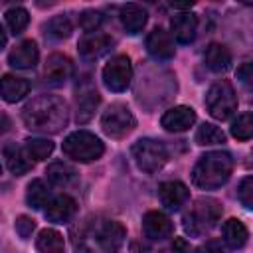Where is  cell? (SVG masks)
<instances>
[{
    "label": "cell",
    "instance_id": "1",
    "mask_svg": "<svg viewBox=\"0 0 253 253\" xmlns=\"http://www.w3.org/2000/svg\"><path fill=\"white\" fill-rule=\"evenodd\" d=\"M24 125L34 132L55 134L59 132L69 121L67 103L59 95L43 93L32 99L22 111Z\"/></svg>",
    "mask_w": 253,
    "mask_h": 253
},
{
    "label": "cell",
    "instance_id": "2",
    "mask_svg": "<svg viewBox=\"0 0 253 253\" xmlns=\"http://www.w3.org/2000/svg\"><path fill=\"white\" fill-rule=\"evenodd\" d=\"M231 172H233L231 154L223 150H211L198 158L192 170V180L202 190H215L229 180Z\"/></svg>",
    "mask_w": 253,
    "mask_h": 253
},
{
    "label": "cell",
    "instance_id": "3",
    "mask_svg": "<svg viewBox=\"0 0 253 253\" xmlns=\"http://www.w3.org/2000/svg\"><path fill=\"white\" fill-rule=\"evenodd\" d=\"M221 206L213 198H198L184 215V227L190 235H202L217 225Z\"/></svg>",
    "mask_w": 253,
    "mask_h": 253
},
{
    "label": "cell",
    "instance_id": "4",
    "mask_svg": "<svg viewBox=\"0 0 253 253\" xmlns=\"http://www.w3.org/2000/svg\"><path fill=\"white\" fill-rule=\"evenodd\" d=\"M105 152L101 138L89 130H75L63 140V154L77 162H93L99 160Z\"/></svg>",
    "mask_w": 253,
    "mask_h": 253
},
{
    "label": "cell",
    "instance_id": "5",
    "mask_svg": "<svg viewBox=\"0 0 253 253\" xmlns=\"http://www.w3.org/2000/svg\"><path fill=\"white\" fill-rule=\"evenodd\" d=\"M206 109L217 121L229 119L237 111V95L233 85L225 79L215 81L206 93Z\"/></svg>",
    "mask_w": 253,
    "mask_h": 253
},
{
    "label": "cell",
    "instance_id": "6",
    "mask_svg": "<svg viewBox=\"0 0 253 253\" xmlns=\"http://www.w3.org/2000/svg\"><path fill=\"white\" fill-rule=\"evenodd\" d=\"M132 158L136 162V166L142 172H158L166 160H168V150L160 140L154 138H140L132 144Z\"/></svg>",
    "mask_w": 253,
    "mask_h": 253
},
{
    "label": "cell",
    "instance_id": "7",
    "mask_svg": "<svg viewBox=\"0 0 253 253\" xmlns=\"http://www.w3.org/2000/svg\"><path fill=\"white\" fill-rule=\"evenodd\" d=\"M101 126L111 138H125L136 126V119L125 103H113L101 117Z\"/></svg>",
    "mask_w": 253,
    "mask_h": 253
},
{
    "label": "cell",
    "instance_id": "8",
    "mask_svg": "<svg viewBox=\"0 0 253 253\" xmlns=\"http://www.w3.org/2000/svg\"><path fill=\"white\" fill-rule=\"evenodd\" d=\"M130 79H132V63L125 53L111 57V61L103 67V83L109 91L115 93L125 91L130 85Z\"/></svg>",
    "mask_w": 253,
    "mask_h": 253
},
{
    "label": "cell",
    "instance_id": "9",
    "mask_svg": "<svg viewBox=\"0 0 253 253\" xmlns=\"http://www.w3.org/2000/svg\"><path fill=\"white\" fill-rule=\"evenodd\" d=\"M111 43H113L111 36L97 30V32L85 34V36L79 40L77 49H79V55H81L83 59H89V61H91V59H99L101 55H105V53L109 51Z\"/></svg>",
    "mask_w": 253,
    "mask_h": 253
},
{
    "label": "cell",
    "instance_id": "10",
    "mask_svg": "<svg viewBox=\"0 0 253 253\" xmlns=\"http://www.w3.org/2000/svg\"><path fill=\"white\" fill-rule=\"evenodd\" d=\"M172 229H174V225H172L170 217L158 210H150L142 217V231L152 241H162V239L170 237Z\"/></svg>",
    "mask_w": 253,
    "mask_h": 253
},
{
    "label": "cell",
    "instance_id": "11",
    "mask_svg": "<svg viewBox=\"0 0 253 253\" xmlns=\"http://www.w3.org/2000/svg\"><path fill=\"white\" fill-rule=\"evenodd\" d=\"M146 51L160 61H168L174 57L176 47H174V40L172 36L162 30V28H154L148 36H146Z\"/></svg>",
    "mask_w": 253,
    "mask_h": 253
},
{
    "label": "cell",
    "instance_id": "12",
    "mask_svg": "<svg viewBox=\"0 0 253 253\" xmlns=\"http://www.w3.org/2000/svg\"><path fill=\"white\" fill-rule=\"evenodd\" d=\"M158 198H160V202H162V206H164L166 210L176 211V210H180V208L188 202L190 190H188V186H186L184 182H180V180H168V182H162V184H160V188H158Z\"/></svg>",
    "mask_w": 253,
    "mask_h": 253
},
{
    "label": "cell",
    "instance_id": "13",
    "mask_svg": "<svg viewBox=\"0 0 253 253\" xmlns=\"http://www.w3.org/2000/svg\"><path fill=\"white\" fill-rule=\"evenodd\" d=\"M99 107V93L97 89L85 81L77 87V97H75V111H77V123H87L95 115V109Z\"/></svg>",
    "mask_w": 253,
    "mask_h": 253
},
{
    "label": "cell",
    "instance_id": "14",
    "mask_svg": "<svg viewBox=\"0 0 253 253\" xmlns=\"http://www.w3.org/2000/svg\"><path fill=\"white\" fill-rule=\"evenodd\" d=\"M162 126L170 132H184L188 130L194 123H196V111L192 107H186V105H178V107H172L168 109L164 115H162Z\"/></svg>",
    "mask_w": 253,
    "mask_h": 253
},
{
    "label": "cell",
    "instance_id": "15",
    "mask_svg": "<svg viewBox=\"0 0 253 253\" xmlns=\"http://www.w3.org/2000/svg\"><path fill=\"white\" fill-rule=\"evenodd\" d=\"M77 211V204L71 196L67 194H57L53 198H49L47 206H45V217L53 223H65L69 221Z\"/></svg>",
    "mask_w": 253,
    "mask_h": 253
},
{
    "label": "cell",
    "instance_id": "16",
    "mask_svg": "<svg viewBox=\"0 0 253 253\" xmlns=\"http://www.w3.org/2000/svg\"><path fill=\"white\" fill-rule=\"evenodd\" d=\"M125 237H126V231L123 227V223L119 221H105L99 229H97V243L103 251L107 253H115L121 249V245L125 243Z\"/></svg>",
    "mask_w": 253,
    "mask_h": 253
},
{
    "label": "cell",
    "instance_id": "17",
    "mask_svg": "<svg viewBox=\"0 0 253 253\" xmlns=\"http://www.w3.org/2000/svg\"><path fill=\"white\" fill-rule=\"evenodd\" d=\"M170 30H172V40L180 42V43H190L196 38L198 32V18L192 12H180L176 16H172L170 20Z\"/></svg>",
    "mask_w": 253,
    "mask_h": 253
},
{
    "label": "cell",
    "instance_id": "18",
    "mask_svg": "<svg viewBox=\"0 0 253 253\" xmlns=\"http://www.w3.org/2000/svg\"><path fill=\"white\" fill-rule=\"evenodd\" d=\"M38 59H40V51H38V43L34 40L20 42L8 55V63L16 69H30L38 63Z\"/></svg>",
    "mask_w": 253,
    "mask_h": 253
},
{
    "label": "cell",
    "instance_id": "19",
    "mask_svg": "<svg viewBox=\"0 0 253 253\" xmlns=\"http://www.w3.org/2000/svg\"><path fill=\"white\" fill-rule=\"evenodd\" d=\"M43 73H45V79H47L49 83L59 85V83H65V81L73 75V63H71V59H69L67 55H63V53H51V55L47 57V61H45Z\"/></svg>",
    "mask_w": 253,
    "mask_h": 253
},
{
    "label": "cell",
    "instance_id": "20",
    "mask_svg": "<svg viewBox=\"0 0 253 253\" xmlns=\"http://www.w3.org/2000/svg\"><path fill=\"white\" fill-rule=\"evenodd\" d=\"M119 16H121L123 28H125L126 34H130V36L140 34V32L144 30V26H146V20H148L146 10H144L142 6H138V4H132V2L125 4V6L121 8Z\"/></svg>",
    "mask_w": 253,
    "mask_h": 253
},
{
    "label": "cell",
    "instance_id": "21",
    "mask_svg": "<svg viewBox=\"0 0 253 253\" xmlns=\"http://www.w3.org/2000/svg\"><path fill=\"white\" fill-rule=\"evenodd\" d=\"M28 93H30V81L28 79L12 75V73H8L0 79V99H4L6 103H18Z\"/></svg>",
    "mask_w": 253,
    "mask_h": 253
},
{
    "label": "cell",
    "instance_id": "22",
    "mask_svg": "<svg viewBox=\"0 0 253 253\" xmlns=\"http://www.w3.org/2000/svg\"><path fill=\"white\" fill-rule=\"evenodd\" d=\"M4 158H6L8 170L12 174H16V176H22V174L30 172L32 166H34V160L28 156L26 148L20 146V144H8L4 148Z\"/></svg>",
    "mask_w": 253,
    "mask_h": 253
},
{
    "label": "cell",
    "instance_id": "23",
    "mask_svg": "<svg viewBox=\"0 0 253 253\" xmlns=\"http://www.w3.org/2000/svg\"><path fill=\"white\" fill-rule=\"evenodd\" d=\"M204 63L208 69L221 73L231 65V51L223 43H210L204 51Z\"/></svg>",
    "mask_w": 253,
    "mask_h": 253
},
{
    "label": "cell",
    "instance_id": "24",
    "mask_svg": "<svg viewBox=\"0 0 253 253\" xmlns=\"http://www.w3.org/2000/svg\"><path fill=\"white\" fill-rule=\"evenodd\" d=\"M221 231H223V243H225L227 247H231V249H239V247H243V245L247 243L249 231H247L245 223L239 221L237 217H229V219L223 223Z\"/></svg>",
    "mask_w": 253,
    "mask_h": 253
},
{
    "label": "cell",
    "instance_id": "25",
    "mask_svg": "<svg viewBox=\"0 0 253 253\" xmlns=\"http://www.w3.org/2000/svg\"><path fill=\"white\" fill-rule=\"evenodd\" d=\"M36 247L40 253H63V235L57 229L45 227L40 231L38 239H36Z\"/></svg>",
    "mask_w": 253,
    "mask_h": 253
},
{
    "label": "cell",
    "instance_id": "26",
    "mask_svg": "<svg viewBox=\"0 0 253 253\" xmlns=\"http://www.w3.org/2000/svg\"><path fill=\"white\" fill-rule=\"evenodd\" d=\"M45 174H47V180L53 186H63V188L69 186V184H73L77 180L75 168L69 166L67 162H53V164H49L47 170H45Z\"/></svg>",
    "mask_w": 253,
    "mask_h": 253
},
{
    "label": "cell",
    "instance_id": "27",
    "mask_svg": "<svg viewBox=\"0 0 253 253\" xmlns=\"http://www.w3.org/2000/svg\"><path fill=\"white\" fill-rule=\"evenodd\" d=\"M49 188L43 180H32L28 184V190H26V202L30 208L34 210H42L43 206H47L49 202Z\"/></svg>",
    "mask_w": 253,
    "mask_h": 253
},
{
    "label": "cell",
    "instance_id": "28",
    "mask_svg": "<svg viewBox=\"0 0 253 253\" xmlns=\"http://www.w3.org/2000/svg\"><path fill=\"white\" fill-rule=\"evenodd\" d=\"M71 32H73V24H71L67 14L53 16L45 24V36H49L51 40H65L71 36Z\"/></svg>",
    "mask_w": 253,
    "mask_h": 253
},
{
    "label": "cell",
    "instance_id": "29",
    "mask_svg": "<svg viewBox=\"0 0 253 253\" xmlns=\"http://www.w3.org/2000/svg\"><path fill=\"white\" fill-rule=\"evenodd\" d=\"M24 148H26V152L32 160H45L53 152V142L49 138L32 136V138H26Z\"/></svg>",
    "mask_w": 253,
    "mask_h": 253
},
{
    "label": "cell",
    "instance_id": "30",
    "mask_svg": "<svg viewBox=\"0 0 253 253\" xmlns=\"http://www.w3.org/2000/svg\"><path fill=\"white\" fill-rule=\"evenodd\" d=\"M4 16H6V24L12 34H22L30 24V14L22 6H12L10 10H6Z\"/></svg>",
    "mask_w": 253,
    "mask_h": 253
},
{
    "label": "cell",
    "instance_id": "31",
    "mask_svg": "<svg viewBox=\"0 0 253 253\" xmlns=\"http://www.w3.org/2000/svg\"><path fill=\"white\" fill-rule=\"evenodd\" d=\"M196 142L202 144V146H210V144H221L225 142V134L219 126L215 125H210V123H204L198 130H196Z\"/></svg>",
    "mask_w": 253,
    "mask_h": 253
},
{
    "label": "cell",
    "instance_id": "32",
    "mask_svg": "<svg viewBox=\"0 0 253 253\" xmlns=\"http://www.w3.org/2000/svg\"><path fill=\"white\" fill-rule=\"evenodd\" d=\"M231 134L237 138V140H249L251 134H253V119H251V113H241L233 125H231Z\"/></svg>",
    "mask_w": 253,
    "mask_h": 253
},
{
    "label": "cell",
    "instance_id": "33",
    "mask_svg": "<svg viewBox=\"0 0 253 253\" xmlns=\"http://www.w3.org/2000/svg\"><path fill=\"white\" fill-rule=\"evenodd\" d=\"M103 22V14L99 10H83L79 14V26L89 34V32H97L99 26Z\"/></svg>",
    "mask_w": 253,
    "mask_h": 253
},
{
    "label": "cell",
    "instance_id": "34",
    "mask_svg": "<svg viewBox=\"0 0 253 253\" xmlns=\"http://www.w3.org/2000/svg\"><path fill=\"white\" fill-rule=\"evenodd\" d=\"M237 198H239V202H241L247 210L253 208V178H251V176H245V178L239 182Z\"/></svg>",
    "mask_w": 253,
    "mask_h": 253
},
{
    "label": "cell",
    "instance_id": "35",
    "mask_svg": "<svg viewBox=\"0 0 253 253\" xmlns=\"http://www.w3.org/2000/svg\"><path fill=\"white\" fill-rule=\"evenodd\" d=\"M14 227H16V233H18L22 239H28V237L34 233V229H36V221H34L32 217H28V215H18Z\"/></svg>",
    "mask_w": 253,
    "mask_h": 253
},
{
    "label": "cell",
    "instance_id": "36",
    "mask_svg": "<svg viewBox=\"0 0 253 253\" xmlns=\"http://www.w3.org/2000/svg\"><path fill=\"white\" fill-rule=\"evenodd\" d=\"M164 253H192V247H190V243H188L186 239L176 237V239L172 241V245H170Z\"/></svg>",
    "mask_w": 253,
    "mask_h": 253
},
{
    "label": "cell",
    "instance_id": "37",
    "mask_svg": "<svg viewBox=\"0 0 253 253\" xmlns=\"http://www.w3.org/2000/svg\"><path fill=\"white\" fill-rule=\"evenodd\" d=\"M200 253H227V247L225 243H221L219 239H210L202 249Z\"/></svg>",
    "mask_w": 253,
    "mask_h": 253
},
{
    "label": "cell",
    "instance_id": "38",
    "mask_svg": "<svg viewBox=\"0 0 253 253\" xmlns=\"http://www.w3.org/2000/svg\"><path fill=\"white\" fill-rule=\"evenodd\" d=\"M237 77H239L245 85H249V81H251V63H249V61H245V63L237 69Z\"/></svg>",
    "mask_w": 253,
    "mask_h": 253
},
{
    "label": "cell",
    "instance_id": "39",
    "mask_svg": "<svg viewBox=\"0 0 253 253\" xmlns=\"http://www.w3.org/2000/svg\"><path fill=\"white\" fill-rule=\"evenodd\" d=\"M10 126H12L10 117H8V115H4V113H0V136H2L4 132H8V130H10Z\"/></svg>",
    "mask_w": 253,
    "mask_h": 253
},
{
    "label": "cell",
    "instance_id": "40",
    "mask_svg": "<svg viewBox=\"0 0 253 253\" xmlns=\"http://www.w3.org/2000/svg\"><path fill=\"white\" fill-rule=\"evenodd\" d=\"M6 42H8V38H6V32H4V28H2V24H0V49L6 47Z\"/></svg>",
    "mask_w": 253,
    "mask_h": 253
},
{
    "label": "cell",
    "instance_id": "41",
    "mask_svg": "<svg viewBox=\"0 0 253 253\" xmlns=\"http://www.w3.org/2000/svg\"><path fill=\"white\" fill-rule=\"evenodd\" d=\"M77 253H91L87 247H81V249H77Z\"/></svg>",
    "mask_w": 253,
    "mask_h": 253
},
{
    "label": "cell",
    "instance_id": "42",
    "mask_svg": "<svg viewBox=\"0 0 253 253\" xmlns=\"http://www.w3.org/2000/svg\"><path fill=\"white\" fill-rule=\"evenodd\" d=\"M0 174H2V166H0Z\"/></svg>",
    "mask_w": 253,
    "mask_h": 253
},
{
    "label": "cell",
    "instance_id": "43",
    "mask_svg": "<svg viewBox=\"0 0 253 253\" xmlns=\"http://www.w3.org/2000/svg\"><path fill=\"white\" fill-rule=\"evenodd\" d=\"M198 253H200V251H198Z\"/></svg>",
    "mask_w": 253,
    "mask_h": 253
}]
</instances>
